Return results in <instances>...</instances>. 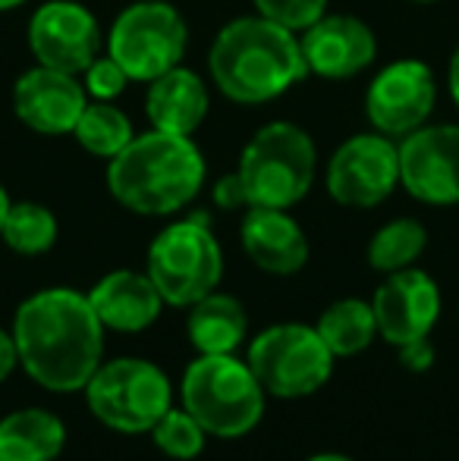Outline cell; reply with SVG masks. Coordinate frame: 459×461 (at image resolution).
<instances>
[{
    "instance_id": "cell-1",
    "label": "cell",
    "mask_w": 459,
    "mask_h": 461,
    "mask_svg": "<svg viewBox=\"0 0 459 461\" xmlns=\"http://www.w3.org/2000/svg\"><path fill=\"white\" fill-rule=\"evenodd\" d=\"M19 365L50 393L86 389L105 355V327L86 292L54 285L29 295L13 317Z\"/></svg>"
},
{
    "instance_id": "cell-2",
    "label": "cell",
    "mask_w": 459,
    "mask_h": 461,
    "mask_svg": "<svg viewBox=\"0 0 459 461\" xmlns=\"http://www.w3.org/2000/svg\"><path fill=\"white\" fill-rule=\"evenodd\" d=\"M215 88L239 107L271 104L308 79L299 35L271 19L239 16L215 35L208 50Z\"/></svg>"
},
{
    "instance_id": "cell-3",
    "label": "cell",
    "mask_w": 459,
    "mask_h": 461,
    "mask_svg": "<svg viewBox=\"0 0 459 461\" xmlns=\"http://www.w3.org/2000/svg\"><path fill=\"white\" fill-rule=\"evenodd\" d=\"M208 176L202 148L189 135L161 129L135 132L116 158L107 160V188L120 207L142 217H170L198 198Z\"/></svg>"
},
{
    "instance_id": "cell-4",
    "label": "cell",
    "mask_w": 459,
    "mask_h": 461,
    "mask_svg": "<svg viewBox=\"0 0 459 461\" xmlns=\"http://www.w3.org/2000/svg\"><path fill=\"white\" fill-rule=\"evenodd\" d=\"M236 173L245 185L249 207L289 211L312 192L315 173H318V148L299 122H264L245 141Z\"/></svg>"
},
{
    "instance_id": "cell-5",
    "label": "cell",
    "mask_w": 459,
    "mask_h": 461,
    "mask_svg": "<svg viewBox=\"0 0 459 461\" xmlns=\"http://www.w3.org/2000/svg\"><path fill=\"white\" fill-rule=\"evenodd\" d=\"M264 389L249 361L236 355H198L183 374V408L208 437L236 439L255 430L264 414Z\"/></svg>"
},
{
    "instance_id": "cell-6",
    "label": "cell",
    "mask_w": 459,
    "mask_h": 461,
    "mask_svg": "<svg viewBox=\"0 0 459 461\" xmlns=\"http://www.w3.org/2000/svg\"><path fill=\"white\" fill-rule=\"evenodd\" d=\"M145 274L170 308H189L215 292L224 276V251L208 213H192L164 226L148 245Z\"/></svg>"
},
{
    "instance_id": "cell-7",
    "label": "cell",
    "mask_w": 459,
    "mask_h": 461,
    "mask_svg": "<svg viewBox=\"0 0 459 461\" xmlns=\"http://www.w3.org/2000/svg\"><path fill=\"white\" fill-rule=\"evenodd\" d=\"M88 411L116 433H151L173 405L170 376L154 361L114 358L86 383Z\"/></svg>"
},
{
    "instance_id": "cell-8",
    "label": "cell",
    "mask_w": 459,
    "mask_h": 461,
    "mask_svg": "<svg viewBox=\"0 0 459 461\" xmlns=\"http://www.w3.org/2000/svg\"><path fill=\"white\" fill-rule=\"evenodd\" d=\"M189 48V25L167 0H135L111 23L105 50L133 82H151L179 67Z\"/></svg>"
},
{
    "instance_id": "cell-9",
    "label": "cell",
    "mask_w": 459,
    "mask_h": 461,
    "mask_svg": "<svg viewBox=\"0 0 459 461\" xmlns=\"http://www.w3.org/2000/svg\"><path fill=\"white\" fill-rule=\"evenodd\" d=\"M249 367L262 389L277 399H306L318 393L334 374V352L315 327L274 323L249 346Z\"/></svg>"
},
{
    "instance_id": "cell-10",
    "label": "cell",
    "mask_w": 459,
    "mask_h": 461,
    "mask_svg": "<svg viewBox=\"0 0 459 461\" xmlns=\"http://www.w3.org/2000/svg\"><path fill=\"white\" fill-rule=\"evenodd\" d=\"M327 194L340 207L372 211L399 185V141L381 132H355L340 141L325 170Z\"/></svg>"
},
{
    "instance_id": "cell-11",
    "label": "cell",
    "mask_w": 459,
    "mask_h": 461,
    "mask_svg": "<svg viewBox=\"0 0 459 461\" xmlns=\"http://www.w3.org/2000/svg\"><path fill=\"white\" fill-rule=\"evenodd\" d=\"M437 107L435 69L416 57H403L374 73L365 88V120L374 132L403 141L425 122Z\"/></svg>"
},
{
    "instance_id": "cell-12",
    "label": "cell",
    "mask_w": 459,
    "mask_h": 461,
    "mask_svg": "<svg viewBox=\"0 0 459 461\" xmlns=\"http://www.w3.org/2000/svg\"><path fill=\"white\" fill-rule=\"evenodd\" d=\"M25 41L35 63L60 73L82 76L98 54H105L101 23L79 0H48L29 19Z\"/></svg>"
},
{
    "instance_id": "cell-13",
    "label": "cell",
    "mask_w": 459,
    "mask_h": 461,
    "mask_svg": "<svg viewBox=\"0 0 459 461\" xmlns=\"http://www.w3.org/2000/svg\"><path fill=\"white\" fill-rule=\"evenodd\" d=\"M399 185L425 204H459V122H425L399 141Z\"/></svg>"
},
{
    "instance_id": "cell-14",
    "label": "cell",
    "mask_w": 459,
    "mask_h": 461,
    "mask_svg": "<svg viewBox=\"0 0 459 461\" xmlns=\"http://www.w3.org/2000/svg\"><path fill=\"white\" fill-rule=\"evenodd\" d=\"M441 289H437L435 279L418 267L387 274L384 283L372 295L378 336L384 342H390L393 348L428 339L437 317H441Z\"/></svg>"
},
{
    "instance_id": "cell-15",
    "label": "cell",
    "mask_w": 459,
    "mask_h": 461,
    "mask_svg": "<svg viewBox=\"0 0 459 461\" xmlns=\"http://www.w3.org/2000/svg\"><path fill=\"white\" fill-rule=\"evenodd\" d=\"M88 95L82 79L73 73H60L35 63L13 82V113L29 132L44 139H60L73 135Z\"/></svg>"
},
{
    "instance_id": "cell-16",
    "label": "cell",
    "mask_w": 459,
    "mask_h": 461,
    "mask_svg": "<svg viewBox=\"0 0 459 461\" xmlns=\"http://www.w3.org/2000/svg\"><path fill=\"white\" fill-rule=\"evenodd\" d=\"M308 76L346 82L362 76L378 60V38L372 25L349 13H325L299 35Z\"/></svg>"
},
{
    "instance_id": "cell-17",
    "label": "cell",
    "mask_w": 459,
    "mask_h": 461,
    "mask_svg": "<svg viewBox=\"0 0 459 461\" xmlns=\"http://www.w3.org/2000/svg\"><path fill=\"white\" fill-rule=\"evenodd\" d=\"M239 242L245 258L271 276L299 274L312 255L299 220L280 207H249L239 226Z\"/></svg>"
},
{
    "instance_id": "cell-18",
    "label": "cell",
    "mask_w": 459,
    "mask_h": 461,
    "mask_svg": "<svg viewBox=\"0 0 459 461\" xmlns=\"http://www.w3.org/2000/svg\"><path fill=\"white\" fill-rule=\"evenodd\" d=\"M101 327L116 333H142L164 311L158 285L139 270H111L86 292Z\"/></svg>"
},
{
    "instance_id": "cell-19",
    "label": "cell",
    "mask_w": 459,
    "mask_h": 461,
    "mask_svg": "<svg viewBox=\"0 0 459 461\" xmlns=\"http://www.w3.org/2000/svg\"><path fill=\"white\" fill-rule=\"evenodd\" d=\"M208 110H211L208 86H205V79L196 69L183 67V63L148 82L145 116L151 122V129L196 139L202 122L208 120Z\"/></svg>"
},
{
    "instance_id": "cell-20",
    "label": "cell",
    "mask_w": 459,
    "mask_h": 461,
    "mask_svg": "<svg viewBox=\"0 0 459 461\" xmlns=\"http://www.w3.org/2000/svg\"><path fill=\"white\" fill-rule=\"evenodd\" d=\"M186 333L198 355H233L249 336V314L239 298L215 289L189 304Z\"/></svg>"
},
{
    "instance_id": "cell-21",
    "label": "cell",
    "mask_w": 459,
    "mask_h": 461,
    "mask_svg": "<svg viewBox=\"0 0 459 461\" xmlns=\"http://www.w3.org/2000/svg\"><path fill=\"white\" fill-rule=\"evenodd\" d=\"M67 446V427L48 408H19L0 420V461H54Z\"/></svg>"
},
{
    "instance_id": "cell-22",
    "label": "cell",
    "mask_w": 459,
    "mask_h": 461,
    "mask_svg": "<svg viewBox=\"0 0 459 461\" xmlns=\"http://www.w3.org/2000/svg\"><path fill=\"white\" fill-rule=\"evenodd\" d=\"M318 336L325 346L334 352V358H353V355L365 352L378 336V323H374L372 302L362 298H340L315 323Z\"/></svg>"
},
{
    "instance_id": "cell-23",
    "label": "cell",
    "mask_w": 459,
    "mask_h": 461,
    "mask_svg": "<svg viewBox=\"0 0 459 461\" xmlns=\"http://www.w3.org/2000/svg\"><path fill=\"white\" fill-rule=\"evenodd\" d=\"M73 139L86 154L111 160L135 139V126L126 110L116 107L114 101H88L73 129Z\"/></svg>"
},
{
    "instance_id": "cell-24",
    "label": "cell",
    "mask_w": 459,
    "mask_h": 461,
    "mask_svg": "<svg viewBox=\"0 0 459 461\" xmlns=\"http://www.w3.org/2000/svg\"><path fill=\"white\" fill-rule=\"evenodd\" d=\"M57 236H60V223H57L54 211L38 201H13L4 230H0L6 249L23 258H38L50 251L57 245Z\"/></svg>"
},
{
    "instance_id": "cell-25",
    "label": "cell",
    "mask_w": 459,
    "mask_h": 461,
    "mask_svg": "<svg viewBox=\"0 0 459 461\" xmlns=\"http://www.w3.org/2000/svg\"><path fill=\"white\" fill-rule=\"evenodd\" d=\"M425 245H428V230L422 220L416 217H397L384 223L368 242V264L378 274H397L406 270L422 258Z\"/></svg>"
},
{
    "instance_id": "cell-26",
    "label": "cell",
    "mask_w": 459,
    "mask_h": 461,
    "mask_svg": "<svg viewBox=\"0 0 459 461\" xmlns=\"http://www.w3.org/2000/svg\"><path fill=\"white\" fill-rule=\"evenodd\" d=\"M151 439L164 456H170L177 461H189V458L202 456L208 433H205V427L198 424L186 408L170 405L164 418L151 427Z\"/></svg>"
},
{
    "instance_id": "cell-27",
    "label": "cell",
    "mask_w": 459,
    "mask_h": 461,
    "mask_svg": "<svg viewBox=\"0 0 459 461\" xmlns=\"http://www.w3.org/2000/svg\"><path fill=\"white\" fill-rule=\"evenodd\" d=\"M252 4H255L258 16H264V19H271V23L302 35L308 25L325 16L331 0H252Z\"/></svg>"
},
{
    "instance_id": "cell-28",
    "label": "cell",
    "mask_w": 459,
    "mask_h": 461,
    "mask_svg": "<svg viewBox=\"0 0 459 461\" xmlns=\"http://www.w3.org/2000/svg\"><path fill=\"white\" fill-rule=\"evenodd\" d=\"M79 79H82V88H86L88 101H116V97L126 92L129 82H133L126 76V69H123L107 50L88 63Z\"/></svg>"
},
{
    "instance_id": "cell-29",
    "label": "cell",
    "mask_w": 459,
    "mask_h": 461,
    "mask_svg": "<svg viewBox=\"0 0 459 461\" xmlns=\"http://www.w3.org/2000/svg\"><path fill=\"white\" fill-rule=\"evenodd\" d=\"M211 198H215V204L221 207V211H239V207H245L249 211V198H245V185L243 179H239V173H224L221 179L215 183L211 188Z\"/></svg>"
},
{
    "instance_id": "cell-30",
    "label": "cell",
    "mask_w": 459,
    "mask_h": 461,
    "mask_svg": "<svg viewBox=\"0 0 459 461\" xmlns=\"http://www.w3.org/2000/svg\"><path fill=\"white\" fill-rule=\"evenodd\" d=\"M399 365L412 374H425L428 367H435V348H431L428 339H418V342H409V346H399Z\"/></svg>"
},
{
    "instance_id": "cell-31",
    "label": "cell",
    "mask_w": 459,
    "mask_h": 461,
    "mask_svg": "<svg viewBox=\"0 0 459 461\" xmlns=\"http://www.w3.org/2000/svg\"><path fill=\"white\" fill-rule=\"evenodd\" d=\"M19 365V355H16V342H13V333L0 330V383L13 374V367Z\"/></svg>"
},
{
    "instance_id": "cell-32",
    "label": "cell",
    "mask_w": 459,
    "mask_h": 461,
    "mask_svg": "<svg viewBox=\"0 0 459 461\" xmlns=\"http://www.w3.org/2000/svg\"><path fill=\"white\" fill-rule=\"evenodd\" d=\"M447 92L459 107V44H456L454 57H450V67H447Z\"/></svg>"
},
{
    "instance_id": "cell-33",
    "label": "cell",
    "mask_w": 459,
    "mask_h": 461,
    "mask_svg": "<svg viewBox=\"0 0 459 461\" xmlns=\"http://www.w3.org/2000/svg\"><path fill=\"white\" fill-rule=\"evenodd\" d=\"M10 204H13L10 192H6V188L0 185V230H4V220H6V211H10Z\"/></svg>"
},
{
    "instance_id": "cell-34",
    "label": "cell",
    "mask_w": 459,
    "mask_h": 461,
    "mask_svg": "<svg viewBox=\"0 0 459 461\" xmlns=\"http://www.w3.org/2000/svg\"><path fill=\"white\" fill-rule=\"evenodd\" d=\"M306 461H355V458L344 456V452H318V456H312V458H306Z\"/></svg>"
},
{
    "instance_id": "cell-35",
    "label": "cell",
    "mask_w": 459,
    "mask_h": 461,
    "mask_svg": "<svg viewBox=\"0 0 459 461\" xmlns=\"http://www.w3.org/2000/svg\"><path fill=\"white\" fill-rule=\"evenodd\" d=\"M29 0H0V13H13L19 10V6H25Z\"/></svg>"
},
{
    "instance_id": "cell-36",
    "label": "cell",
    "mask_w": 459,
    "mask_h": 461,
    "mask_svg": "<svg viewBox=\"0 0 459 461\" xmlns=\"http://www.w3.org/2000/svg\"><path fill=\"white\" fill-rule=\"evenodd\" d=\"M406 4H418V6H428V4H437V0H406Z\"/></svg>"
}]
</instances>
